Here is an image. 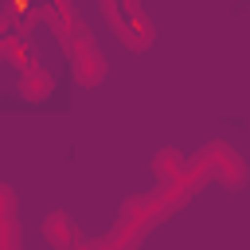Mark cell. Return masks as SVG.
I'll list each match as a JSON object with an SVG mask.
<instances>
[{
	"instance_id": "6da1fadb",
	"label": "cell",
	"mask_w": 250,
	"mask_h": 250,
	"mask_svg": "<svg viewBox=\"0 0 250 250\" xmlns=\"http://www.w3.org/2000/svg\"><path fill=\"white\" fill-rule=\"evenodd\" d=\"M172 211H180V207L168 199L164 188H152V191H145V195H129V199L117 207L113 227L102 234L105 250H137Z\"/></svg>"
},
{
	"instance_id": "7a4b0ae2",
	"label": "cell",
	"mask_w": 250,
	"mask_h": 250,
	"mask_svg": "<svg viewBox=\"0 0 250 250\" xmlns=\"http://www.w3.org/2000/svg\"><path fill=\"white\" fill-rule=\"evenodd\" d=\"M98 8H102V20L109 23V31L129 51H148L152 47V35L156 31H152L141 0H98Z\"/></svg>"
},
{
	"instance_id": "3957f363",
	"label": "cell",
	"mask_w": 250,
	"mask_h": 250,
	"mask_svg": "<svg viewBox=\"0 0 250 250\" xmlns=\"http://www.w3.org/2000/svg\"><path fill=\"white\" fill-rule=\"evenodd\" d=\"M191 156L207 168V176H211V180H219V188L238 191V188H246V180H250L246 160H242V156H238V148H234V145H227V141H207V145H199Z\"/></svg>"
},
{
	"instance_id": "277c9868",
	"label": "cell",
	"mask_w": 250,
	"mask_h": 250,
	"mask_svg": "<svg viewBox=\"0 0 250 250\" xmlns=\"http://www.w3.org/2000/svg\"><path fill=\"white\" fill-rule=\"evenodd\" d=\"M62 51H66V59H70V70H74L78 86L94 90V86H102V82H105L109 66H105V55H102V47H98V39H94V31H90V27H82V31H78Z\"/></svg>"
},
{
	"instance_id": "5b68a950",
	"label": "cell",
	"mask_w": 250,
	"mask_h": 250,
	"mask_svg": "<svg viewBox=\"0 0 250 250\" xmlns=\"http://www.w3.org/2000/svg\"><path fill=\"white\" fill-rule=\"evenodd\" d=\"M35 4H39V23H47L62 47H66L82 27H86V20L78 16L74 0H35Z\"/></svg>"
},
{
	"instance_id": "8992f818",
	"label": "cell",
	"mask_w": 250,
	"mask_h": 250,
	"mask_svg": "<svg viewBox=\"0 0 250 250\" xmlns=\"http://www.w3.org/2000/svg\"><path fill=\"white\" fill-rule=\"evenodd\" d=\"M0 250H23L20 230V199L8 184H0Z\"/></svg>"
},
{
	"instance_id": "52a82bcc",
	"label": "cell",
	"mask_w": 250,
	"mask_h": 250,
	"mask_svg": "<svg viewBox=\"0 0 250 250\" xmlns=\"http://www.w3.org/2000/svg\"><path fill=\"white\" fill-rule=\"evenodd\" d=\"M82 238H86V234L78 230V223H74L66 211H51V215L43 219V242H47L51 250H78Z\"/></svg>"
},
{
	"instance_id": "ba28073f",
	"label": "cell",
	"mask_w": 250,
	"mask_h": 250,
	"mask_svg": "<svg viewBox=\"0 0 250 250\" xmlns=\"http://www.w3.org/2000/svg\"><path fill=\"white\" fill-rule=\"evenodd\" d=\"M4 59H8L20 74L31 70V66H39V47H35V39H31V27H20L16 35L4 39Z\"/></svg>"
},
{
	"instance_id": "9c48e42d",
	"label": "cell",
	"mask_w": 250,
	"mask_h": 250,
	"mask_svg": "<svg viewBox=\"0 0 250 250\" xmlns=\"http://www.w3.org/2000/svg\"><path fill=\"white\" fill-rule=\"evenodd\" d=\"M55 90V74L39 62V66H31V70H23L20 74V82H16V94L20 98H27V102H43L47 94Z\"/></svg>"
},
{
	"instance_id": "30bf717a",
	"label": "cell",
	"mask_w": 250,
	"mask_h": 250,
	"mask_svg": "<svg viewBox=\"0 0 250 250\" xmlns=\"http://www.w3.org/2000/svg\"><path fill=\"white\" fill-rule=\"evenodd\" d=\"M184 164H188V156H184L180 148H160V152L152 156V176H156V188H160V184H172V180L184 172Z\"/></svg>"
},
{
	"instance_id": "8fae6325",
	"label": "cell",
	"mask_w": 250,
	"mask_h": 250,
	"mask_svg": "<svg viewBox=\"0 0 250 250\" xmlns=\"http://www.w3.org/2000/svg\"><path fill=\"white\" fill-rule=\"evenodd\" d=\"M0 59H4V39H0Z\"/></svg>"
}]
</instances>
